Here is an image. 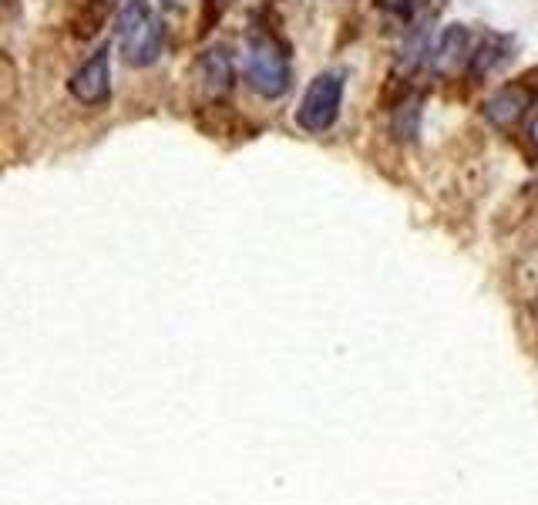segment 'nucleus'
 <instances>
[{"label": "nucleus", "instance_id": "1", "mask_svg": "<svg viewBox=\"0 0 538 505\" xmlns=\"http://www.w3.org/2000/svg\"><path fill=\"white\" fill-rule=\"evenodd\" d=\"M118 51H122L125 64L132 68H148L162 58L165 48V27L155 17L148 0H125V7L118 11Z\"/></svg>", "mask_w": 538, "mask_h": 505}, {"label": "nucleus", "instance_id": "2", "mask_svg": "<svg viewBox=\"0 0 538 505\" xmlns=\"http://www.w3.org/2000/svg\"><path fill=\"white\" fill-rule=\"evenodd\" d=\"M246 81L256 95H263L269 101L283 98L290 91L293 71H290V58H286L283 44L273 38L269 31H253L246 38Z\"/></svg>", "mask_w": 538, "mask_h": 505}, {"label": "nucleus", "instance_id": "3", "mask_svg": "<svg viewBox=\"0 0 538 505\" xmlns=\"http://www.w3.org/2000/svg\"><path fill=\"white\" fill-rule=\"evenodd\" d=\"M343 105V78L337 71H323L306 85L303 101L296 108V125L310 135H323L327 128H333Z\"/></svg>", "mask_w": 538, "mask_h": 505}, {"label": "nucleus", "instance_id": "4", "mask_svg": "<svg viewBox=\"0 0 538 505\" xmlns=\"http://www.w3.org/2000/svg\"><path fill=\"white\" fill-rule=\"evenodd\" d=\"M68 91L74 101H81V105H88V108L105 105L111 95V48L108 44L98 48L78 71H74L68 81Z\"/></svg>", "mask_w": 538, "mask_h": 505}, {"label": "nucleus", "instance_id": "5", "mask_svg": "<svg viewBox=\"0 0 538 505\" xmlns=\"http://www.w3.org/2000/svg\"><path fill=\"white\" fill-rule=\"evenodd\" d=\"M475 38H471V31L465 24H448L441 31L438 44H434L431 51V68L438 71V75H458L465 64H471V54H475Z\"/></svg>", "mask_w": 538, "mask_h": 505}, {"label": "nucleus", "instance_id": "6", "mask_svg": "<svg viewBox=\"0 0 538 505\" xmlns=\"http://www.w3.org/2000/svg\"><path fill=\"white\" fill-rule=\"evenodd\" d=\"M528 108H532V91L525 81H518V85H502L485 101V118L495 128H515Z\"/></svg>", "mask_w": 538, "mask_h": 505}, {"label": "nucleus", "instance_id": "7", "mask_svg": "<svg viewBox=\"0 0 538 505\" xmlns=\"http://www.w3.org/2000/svg\"><path fill=\"white\" fill-rule=\"evenodd\" d=\"M196 71H199L202 88L209 91V98L229 95V88H233V58H229L226 48H212L202 54Z\"/></svg>", "mask_w": 538, "mask_h": 505}, {"label": "nucleus", "instance_id": "8", "mask_svg": "<svg viewBox=\"0 0 538 505\" xmlns=\"http://www.w3.org/2000/svg\"><path fill=\"white\" fill-rule=\"evenodd\" d=\"M502 61H508V41L505 38H491L485 44H478L475 54H471V75L485 78L488 71H495Z\"/></svg>", "mask_w": 538, "mask_h": 505}, {"label": "nucleus", "instance_id": "9", "mask_svg": "<svg viewBox=\"0 0 538 505\" xmlns=\"http://www.w3.org/2000/svg\"><path fill=\"white\" fill-rule=\"evenodd\" d=\"M377 7L394 17H414L424 7V0H377Z\"/></svg>", "mask_w": 538, "mask_h": 505}, {"label": "nucleus", "instance_id": "10", "mask_svg": "<svg viewBox=\"0 0 538 505\" xmlns=\"http://www.w3.org/2000/svg\"><path fill=\"white\" fill-rule=\"evenodd\" d=\"M528 139H532V145H535V149H538V115H535L532 128H528Z\"/></svg>", "mask_w": 538, "mask_h": 505}, {"label": "nucleus", "instance_id": "11", "mask_svg": "<svg viewBox=\"0 0 538 505\" xmlns=\"http://www.w3.org/2000/svg\"><path fill=\"white\" fill-rule=\"evenodd\" d=\"M162 4H165V7H182L185 0H162Z\"/></svg>", "mask_w": 538, "mask_h": 505}, {"label": "nucleus", "instance_id": "12", "mask_svg": "<svg viewBox=\"0 0 538 505\" xmlns=\"http://www.w3.org/2000/svg\"><path fill=\"white\" fill-rule=\"evenodd\" d=\"M535 317H538V300H535Z\"/></svg>", "mask_w": 538, "mask_h": 505}]
</instances>
